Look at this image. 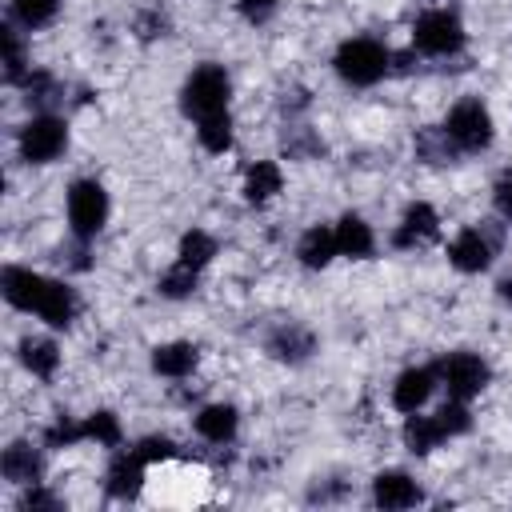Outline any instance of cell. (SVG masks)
Instances as JSON below:
<instances>
[{
    "mask_svg": "<svg viewBox=\"0 0 512 512\" xmlns=\"http://www.w3.org/2000/svg\"><path fill=\"white\" fill-rule=\"evenodd\" d=\"M332 68H336V76H340L344 84H352V88H372V84H380V80L392 72V52H388L380 40H372V36H352V40H344V44L336 48Z\"/></svg>",
    "mask_w": 512,
    "mask_h": 512,
    "instance_id": "obj_1",
    "label": "cell"
},
{
    "mask_svg": "<svg viewBox=\"0 0 512 512\" xmlns=\"http://www.w3.org/2000/svg\"><path fill=\"white\" fill-rule=\"evenodd\" d=\"M228 96H232V80L224 64H200L180 88V108L188 120H204V116L228 112Z\"/></svg>",
    "mask_w": 512,
    "mask_h": 512,
    "instance_id": "obj_2",
    "label": "cell"
},
{
    "mask_svg": "<svg viewBox=\"0 0 512 512\" xmlns=\"http://www.w3.org/2000/svg\"><path fill=\"white\" fill-rule=\"evenodd\" d=\"M448 132V140L456 144V152H484L496 136V124H492V112L480 96H464L452 104L448 120L440 124Z\"/></svg>",
    "mask_w": 512,
    "mask_h": 512,
    "instance_id": "obj_3",
    "label": "cell"
},
{
    "mask_svg": "<svg viewBox=\"0 0 512 512\" xmlns=\"http://www.w3.org/2000/svg\"><path fill=\"white\" fill-rule=\"evenodd\" d=\"M412 48L424 56H456L464 48V20L452 8H428L412 24Z\"/></svg>",
    "mask_w": 512,
    "mask_h": 512,
    "instance_id": "obj_4",
    "label": "cell"
},
{
    "mask_svg": "<svg viewBox=\"0 0 512 512\" xmlns=\"http://www.w3.org/2000/svg\"><path fill=\"white\" fill-rule=\"evenodd\" d=\"M16 148H20V160L24 164H52L68 148V124L60 116H52V112H40V116H32L20 128Z\"/></svg>",
    "mask_w": 512,
    "mask_h": 512,
    "instance_id": "obj_5",
    "label": "cell"
},
{
    "mask_svg": "<svg viewBox=\"0 0 512 512\" xmlns=\"http://www.w3.org/2000/svg\"><path fill=\"white\" fill-rule=\"evenodd\" d=\"M108 192L100 180H76L68 188V228L76 240H92L104 224H108Z\"/></svg>",
    "mask_w": 512,
    "mask_h": 512,
    "instance_id": "obj_6",
    "label": "cell"
},
{
    "mask_svg": "<svg viewBox=\"0 0 512 512\" xmlns=\"http://www.w3.org/2000/svg\"><path fill=\"white\" fill-rule=\"evenodd\" d=\"M436 376H440V384H444V392H448L452 400H472V396H480V392L488 388L492 368H488V360H480L476 352H448V356L436 364Z\"/></svg>",
    "mask_w": 512,
    "mask_h": 512,
    "instance_id": "obj_7",
    "label": "cell"
},
{
    "mask_svg": "<svg viewBox=\"0 0 512 512\" xmlns=\"http://www.w3.org/2000/svg\"><path fill=\"white\" fill-rule=\"evenodd\" d=\"M76 292L64 284V280H52V276H44L40 280V288H36V300H32V312L44 320V324H52V328H68L72 320H76Z\"/></svg>",
    "mask_w": 512,
    "mask_h": 512,
    "instance_id": "obj_8",
    "label": "cell"
},
{
    "mask_svg": "<svg viewBox=\"0 0 512 512\" xmlns=\"http://www.w3.org/2000/svg\"><path fill=\"white\" fill-rule=\"evenodd\" d=\"M492 252H496V244L480 228H460L452 236V244H448V264L456 272H468L472 276V272H484L492 264Z\"/></svg>",
    "mask_w": 512,
    "mask_h": 512,
    "instance_id": "obj_9",
    "label": "cell"
},
{
    "mask_svg": "<svg viewBox=\"0 0 512 512\" xmlns=\"http://www.w3.org/2000/svg\"><path fill=\"white\" fill-rule=\"evenodd\" d=\"M436 384H440L436 368H404L396 376V384H392V408L404 412V416L408 412H420L428 404V396L436 392Z\"/></svg>",
    "mask_w": 512,
    "mask_h": 512,
    "instance_id": "obj_10",
    "label": "cell"
},
{
    "mask_svg": "<svg viewBox=\"0 0 512 512\" xmlns=\"http://www.w3.org/2000/svg\"><path fill=\"white\" fill-rule=\"evenodd\" d=\"M372 500H376L380 508H388V512H400V508H416V504L424 500V492H420V484H416L408 472L388 468V472H376V480H372Z\"/></svg>",
    "mask_w": 512,
    "mask_h": 512,
    "instance_id": "obj_11",
    "label": "cell"
},
{
    "mask_svg": "<svg viewBox=\"0 0 512 512\" xmlns=\"http://www.w3.org/2000/svg\"><path fill=\"white\" fill-rule=\"evenodd\" d=\"M436 232H440L436 208L424 204V200H416V204L404 208V216H400V224H396V232H392V244H396V248H420V244L436 240Z\"/></svg>",
    "mask_w": 512,
    "mask_h": 512,
    "instance_id": "obj_12",
    "label": "cell"
},
{
    "mask_svg": "<svg viewBox=\"0 0 512 512\" xmlns=\"http://www.w3.org/2000/svg\"><path fill=\"white\" fill-rule=\"evenodd\" d=\"M144 472H148V464H144L132 448L120 452V456L108 464V476H104L108 496H116V500H136V496L144 492Z\"/></svg>",
    "mask_w": 512,
    "mask_h": 512,
    "instance_id": "obj_13",
    "label": "cell"
},
{
    "mask_svg": "<svg viewBox=\"0 0 512 512\" xmlns=\"http://www.w3.org/2000/svg\"><path fill=\"white\" fill-rule=\"evenodd\" d=\"M332 228H336V248H340V256H348V260H368V256L376 252V232H372V224H368L364 216L344 212Z\"/></svg>",
    "mask_w": 512,
    "mask_h": 512,
    "instance_id": "obj_14",
    "label": "cell"
},
{
    "mask_svg": "<svg viewBox=\"0 0 512 512\" xmlns=\"http://www.w3.org/2000/svg\"><path fill=\"white\" fill-rule=\"evenodd\" d=\"M0 472H4L8 484L32 488V484H40L44 464H40V452H36L32 444H20V440H16V444L4 448V456H0Z\"/></svg>",
    "mask_w": 512,
    "mask_h": 512,
    "instance_id": "obj_15",
    "label": "cell"
},
{
    "mask_svg": "<svg viewBox=\"0 0 512 512\" xmlns=\"http://www.w3.org/2000/svg\"><path fill=\"white\" fill-rule=\"evenodd\" d=\"M336 256H340V248H336V228H328V224H312V228L300 236V244H296V260H300L304 268H328Z\"/></svg>",
    "mask_w": 512,
    "mask_h": 512,
    "instance_id": "obj_16",
    "label": "cell"
},
{
    "mask_svg": "<svg viewBox=\"0 0 512 512\" xmlns=\"http://www.w3.org/2000/svg\"><path fill=\"white\" fill-rule=\"evenodd\" d=\"M312 348H316V340H312V332L300 328V324H280V328L268 336V356H276V360H284V364L308 360Z\"/></svg>",
    "mask_w": 512,
    "mask_h": 512,
    "instance_id": "obj_17",
    "label": "cell"
},
{
    "mask_svg": "<svg viewBox=\"0 0 512 512\" xmlns=\"http://www.w3.org/2000/svg\"><path fill=\"white\" fill-rule=\"evenodd\" d=\"M196 344L188 340H172V344H156L152 348V372L156 376H168V380H184L192 368H196Z\"/></svg>",
    "mask_w": 512,
    "mask_h": 512,
    "instance_id": "obj_18",
    "label": "cell"
},
{
    "mask_svg": "<svg viewBox=\"0 0 512 512\" xmlns=\"http://www.w3.org/2000/svg\"><path fill=\"white\" fill-rule=\"evenodd\" d=\"M280 188H284V172H280V164H276V160H256V164L244 172V188H240V192H244L248 204L260 208V204H268Z\"/></svg>",
    "mask_w": 512,
    "mask_h": 512,
    "instance_id": "obj_19",
    "label": "cell"
},
{
    "mask_svg": "<svg viewBox=\"0 0 512 512\" xmlns=\"http://www.w3.org/2000/svg\"><path fill=\"white\" fill-rule=\"evenodd\" d=\"M240 428V412L232 404H204L196 412V432L208 440V444H228Z\"/></svg>",
    "mask_w": 512,
    "mask_h": 512,
    "instance_id": "obj_20",
    "label": "cell"
},
{
    "mask_svg": "<svg viewBox=\"0 0 512 512\" xmlns=\"http://www.w3.org/2000/svg\"><path fill=\"white\" fill-rule=\"evenodd\" d=\"M400 436H404V448L416 452V456H428L432 448H440V444L448 440L444 428H440V420H436V416H420V412H408V416H404Z\"/></svg>",
    "mask_w": 512,
    "mask_h": 512,
    "instance_id": "obj_21",
    "label": "cell"
},
{
    "mask_svg": "<svg viewBox=\"0 0 512 512\" xmlns=\"http://www.w3.org/2000/svg\"><path fill=\"white\" fill-rule=\"evenodd\" d=\"M20 364L36 376V380H52L60 368V348L44 336H24L20 340Z\"/></svg>",
    "mask_w": 512,
    "mask_h": 512,
    "instance_id": "obj_22",
    "label": "cell"
},
{
    "mask_svg": "<svg viewBox=\"0 0 512 512\" xmlns=\"http://www.w3.org/2000/svg\"><path fill=\"white\" fill-rule=\"evenodd\" d=\"M212 256H216V236L212 232H204V228H188L184 236H180V248H176V260L180 264H188V268H204V264H212Z\"/></svg>",
    "mask_w": 512,
    "mask_h": 512,
    "instance_id": "obj_23",
    "label": "cell"
},
{
    "mask_svg": "<svg viewBox=\"0 0 512 512\" xmlns=\"http://www.w3.org/2000/svg\"><path fill=\"white\" fill-rule=\"evenodd\" d=\"M196 136H200L204 152H212V156L228 152V148H232V116H228V112H216V116L196 120Z\"/></svg>",
    "mask_w": 512,
    "mask_h": 512,
    "instance_id": "obj_24",
    "label": "cell"
},
{
    "mask_svg": "<svg viewBox=\"0 0 512 512\" xmlns=\"http://www.w3.org/2000/svg\"><path fill=\"white\" fill-rule=\"evenodd\" d=\"M416 156H420L424 164H448V160L460 156V152H456V144L448 140L444 128H424V132H416Z\"/></svg>",
    "mask_w": 512,
    "mask_h": 512,
    "instance_id": "obj_25",
    "label": "cell"
},
{
    "mask_svg": "<svg viewBox=\"0 0 512 512\" xmlns=\"http://www.w3.org/2000/svg\"><path fill=\"white\" fill-rule=\"evenodd\" d=\"M56 12H60V0H12V20L20 28H28V32L52 24Z\"/></svg>",
    "mask_w": 512,
    "mask_h": 512,
    "instance_id": "obj_26",
    "label": "cell"
},
{
    "mask_svg": "<svg viewBox=\"0 0 512 512\" xmlns=\"http://www.w3.org/2000/svg\"><path fill=\"white\" fill-rule=\"evenodd\" d=\"M0 40H4V80L8 84H20L24 72H28V56H24V40L12 24L0 28Z\"/></svg>",
    "mask_w": 512,
    "mask_h": 512,
    "instance_id": "obj_27",
    "label": "cell"
},
{
    "mask_svg": "<svg viewBox=\"0 0 512 512\" xmlns=\"http://www.w3.org/2000/svg\"><path fill=\"white\" fill-rule=\"evenodd\" d=\"M196 280H200V272L176 260V264L156 280V288H160V296H168V300H184V296L196 292Z\"/></svg>",
    "mask_w": 512,
    "mask_h": 512,
    "instance_id": "obj_28",
    "label": "cell"
},
{
    "mask_svg": "<svg viewBox=\"0 0 512 512\" xmlns=\"http://www.w3.org/2000/svg\"><path fill=\"white\" fill-rule=\"evenodd\" d=\"M84 440H96V444H104V448H120L124 432H120L116 412H92V416L84 420Z\"/></svg>",
    "mask_w": 512,
    "mask_h": 512,
    "instance_id": "obj_29",
    "label": "cell"
},
{
    "mask_svg": "<svg viewBox=\"0 0 512 512\" xmlns=\"http://www.w3.org/2000/svg\"><path fill=\"white\" fill-rule=\"evenodd\" d=\"M436 420H440V428H444V436L452 440V436H464L468 428H472V412H468V400H444L436 412H432Z\"/></svg>",
    "mask_w": 512,
    "mask_h": 512,
    "instance_id": "obj_30",
    "label": "cell"
},
{
    "mask_svg": "<svg viewBox=\"0 0 512 512\" xmlns=\"http://www.w3.org/2000/svg\"><path fill=\"white\" fill-rule=\"evenodd\" d=\"M132 452L152 468V464H160V460H172V456H176V444H172L168 436H144V440H136Z\"/></svg>",
    "mask_w": 512,
    "mask_h": 512,
    "instance_id": "obj_31",
    "label": "cell"
},
{
    "mask_svg": "<svg viewBox=\"0 0 512 512\" xmlns=\"http://www.w3.org/2000/svg\"><path fill=\"white\" fill-rule=\"evenodd\" d=\"M84 440V424H72L68 416H60L48 432H44V444L48 448H68V444H80Z\"/></svg>",
    "mask_w": 512,
    "mask_h": 512,
    "instance_id": "obj_32",
    "label": "cell"
},
{
    "mask_svg": "<svg viewBox=\"0 0 512 512\" xmlns=\"http://www.w3.org/2000/svg\"><path fill=\"white\" fill-rule=\"evenodd\" d=\"M492 204H496V212H500L504 220H512V164L500 172V180H496V188H492Z\"/></svg>",
    "mask_w": 512,
    "mask_h": 512,
    "instance_id": "obj_33",
    "label": "cell"
},
{
    "mask_svg": "<svg viewBox=\"0 0 512 512\" xmlns=\"http://www.w3.org/2000/svg\"><path fill=\"white\" fill-rule=\"evenodd\" d=\"M276 4H280V0H240V12H244V20L260 24V20H268V16L276 12Z\"/></svg>",
    "mask_w": 512,
    "mask_h": 512,
    "instance_id": "obj_34",
    "label": "cell"
},
{
    "mask_svg": "<svg viewBox=\"0 0 512 512\" xmlns=\"http://www.w3.org/2000/svg\"><path fill=\"white\" fill-rule=\"evenodd\" d=\"M20 508H60V500H56L52 492H44L40 484H32V488H28V496L20 500Z\"/></svg>",
    "mask_w": 512,
    "mask_h": 512,
    "instance_id": "obj_35",
    "label": "cell"
},
{
    "mask_svg": "<svg viewBox=\"0 0 512 512\" xmlns=\"http://www.w3.org/2000/svg\"><path fill=\"white\" fill-rule=\"evenodd\" d=\"M496 296H500V300L512 308V272H508V276H500V284H496Z\"/></svg>",
    "mask_w": 512,
    "mask_h": 512,
    "instance_id": "obj_36",
    "label": "cell"
}]
</instances>
